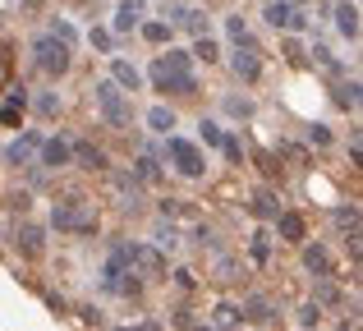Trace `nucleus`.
I'll use <instances>...</instances> for the list:
<instances>
[{
	"mask_svg": "<svg viewBox=\"0 0 363 331\" xmlns=\"http://www.w3.org/2000/svg\"><path fill=\"white\" fill-rule=\"evenodd\" d=\"M152 83L161 92H175V97H189L198 92V79H194V55L189 51H166L152 60Z\"/></svg>",
	"mask_w": 363,
	"mask_h": 331,
	"instance_id": "f257e3e1",
	"label": "nucleus"
},
{
	"mask_svg": "<svg viewBox=\"0 0 363 331\" xmlns=\"http://www.w3.org/2000/svg\"><path fill=\"white\" fill-rule=\"evenodd\" d=\"M33 64L46 74V79H60V74H69V64H74V46H65L60 37L42 33L33 42Z\"/></svg>",
	"mask_w": 363,
	"mask_h": 331,
	"instance_id": "f03ea898",
	"label": "nucleus"
},
{
	"mask_svg": "<svg viewBox=\"0 0 363 331\" xmlns=\"http://www.w3.org/2000/svg\"><path fill=\"white\" fill-rule=\"evenodd\" d=\"M51 225L55 230H69V235H92L97 230V212H92L88 198H65V203H55Z\"/></svg>",
	"mask_w": 363,
	"mask_h": 331,
	"instance_id": "7ed1b4c3",
	"label": "nucleus"
},
{
	"mask_svg": "<svg viewBox=\"0 0 363 331\" xmlns=\"http://www.w3.org/2000/svg\"><path fill=\"white\" fill-rule=\"evenodd\" d=\"M92 92H97V111H101V120H106L111 129H129V120H133L129 92H124V88H116L111 79H101Z\"/></svg>",
	"mask_w": 363,
	"mask_h": 331,
	"instance_id": "20e7f679",
	"label": "nucleus"
},
{
	"mask_svg": "<svg viewBox=\"0 0 363 331\" xmlns=\"http://www.w3.org/2000/svg\"><path fill=\"white\" fill-rule=\"evenodd\" d=\"M166 157L175 162V170H179V175H189V179H198V175L207 170L203 152H198V147L189 143V138H175V134H170V138H166Z\"/></svg>",
	"mask_w": 363,
	"mask_h": 331,
	"instance_id": "39448f33",
	"label": "nucleus"
},
{
	"mask_svg": "<svg viewBox=\"0 0 363 331\" xmlns=\"http://www.w3.org/2000/svg\"><path fill=\"white\" fill-rule=\"evenodd\" d=\"M124 258H129L133 276H161L166 271V253L152 249V244H124Z\"/></svg>",
	"mask_w": 363,
	"mask_h": 331,
	"instance_id": "423d86ee",
	"label": "nucleus"
},
{
	"mask_svg": "<svg viewBox=\"0 0 363 331\" xmlns=\"http://www.w3.org/2000/svg\"><path fill=\"white\" fill-rule=\"evenodd\" d=\"M262 18L272 28H290V33H303V28H308V14H299L290 0H272V5L262 9Z\"/></svg>",
	"mask_w": 363,
	"mask_h": 331,
	"instance_id": "0eeeda50",
	"label": "nucleus"
},
{
	"mask_svg": "<svg viewBox=\"0 0 363 331\" xmlns=\"http://www.w3.org/2000/svg\"><path fill=\"white\" fill-rule=\"evenodd\" d=\"M235 46H240V51H235V60H230V64H235V79L253 83L257 74H262V60H257V42H253V37H240Z\"/></svg>",
	"mask_w": 363,
	"mask_h": 331,
	"instance_id": "6e6552de",
	"label": "nucleus"
},
{
	"mask_svg": "<svg viewBox=\"0 0 363 331\" xmlns=\"http://www.w3.org/2000/svg\"><path fill=\"white\" fill-rule=\"evenodd\" d=\"M37 152H42V166H51V170L69 166V143H65V138H42Z\"/></svg>",
	"mask_w": 363,
	"mask_h": 331,
	"instance_id": "1a4fd4ad",
	"label": "nucleus"
},
{
	"mask_svg": "<svg viewBox=\"0 0 363 331\" xmlns=\"http://www.w3.org/2000/svg\"><path fill=\"white\" fill-rule=\"evenodd\" d=\"M18 249H23L28 258H42V253H46V230H42V225H33V221L18 225Z\"/></svg>",
	"mask_w": 363,
	"mask_h": 331,
	"instance_id": "9d476101",
	"label": "nucleus"
},
{
	"mask_svg": "<svg viewBox=\"0 0 363 331\" xmlns=\"http://www.w3.org/2000/svg\"><path fill=\"white\" fill-rule=\"evenodd\" d=\"M170 18H175V28H189V33L207 37V14H203V9H184V5H175V9H170Z\"/></svg>",
	"mask_w": 363,
	"mask_h": 331,
	"instance_id": "9b49d317",
	"label": "nucleus"
},
{
	"mask_svg": "<svg viewBox=\"0 0 363 331\" xmlns=\"http://www.w3.org/2000/svg\"><path fill=\"white\" fill-rule=\"evenodd\" d=\"M336 28H340V37H350V42L359 37V9H354V0H336Z\"/></svg>",
	"mask_w": 363,
	"mask_h": 331,
	"instance_id": "f8f14e48",
	"label": "nucleus"
},
{
	"mask_svg": "<svg viewBox=\"0 0 363 331\" xmlns=\"http://www.w3.org/2000/svg\"><path fill=\"white\" fill-rule=\"evenodd\" d=\"M143 23V0H120L116 9V33H133Z\"/></svg>",
	"mask_w": 363,
	"mask_h": 331,
	"instance_id": "ddd939ff",
	"label": "nucleus"
},
{
	"mask_svg": "<svg viewBox=\"0 0 363 331\" xmlns=\"http://www.w3.org/2000/svg\"><path fill=\"white\" fill-rule=\"evenodd\" d=\"M248 212H253L257 221H276V216H281V203H276V193L257 189V193H253V203H248Z\"/></svg>",
	"mask_w": 363,
	"mask_h": 331,
	"instance_id": "4468645a",
	"label": "nucleus"
},
{
	"mask_svg": "<svg viewBox=\"0 0 363 331\" xmlns=\"http://www.w3.org/2000/svg\"><path fill=\"white\" fill-rule=\"evenodd\" d=\"M111 83H116V88H124V92H138V83H143V74L133 69L129 60H116L111 64Z\"/></svg>",
	"mask_w": 363,
	"mask_h": 331,
	"instance_id": "2eb2a0df",
	"label": "nucleus"
},
{
	"mask_svg": "<svg viewBox=\"0 0 363 331\" xmlns=\"http://www.w3.org/2000/svg\"><path fill=\"white\" fill-rule=\"evenodd\" d=\"M69 162H83L88 170H106V152H101V147H92V143H74L69 147Z\"/></svg>",
	"mask_w": 363,
	"mask_h": 331,
	"instance_id": "dca6fc26",
	"label": "nucleus"
},
{
	"mask_svg": "<svg viewBox=\"0 0 363 331\" xmlns=\"http://www.w3.org/2000/svg\"><path fill=\"white\" fill-rule=\"evenodd\" d=\"M303 267H308L313 276H331V253L322 249V244H308V249H303Z\"/></svg>",
	"mask_w": 363,
	"mask_h": 331,
	"instance_id": "f3484780",
	"label": "nucleus"
},
{
	"mask_svg": "<svg viewBox=\"0 0 363 331\" xmlns=\"http://www.w3.org/2000/svg\"><path fill=\"white\" fill-rule=\"evenodd\" d=\"M37 143H42V138H37V134H23V138H14V143H9V162H14V166H28V162H33V152H37Z\"/></svg>",
	"mask_w": 363,
	"mask_h": 331,
	"instance_id": "a211bd4d",
	"label": "nucleus"
},
{
	"mask_svg": "<svg viewBox=\"0 0 363 331\" xmlns=\"http://www.w3.org/2000/svg\"><path fill=\"white\" fill-rule=\"evenodd\" d=\"M276 230H281V240H294V244H299L303 240V216L299 212H281V216H276Z\"/></svg>",
	"mask_w": 363,
	"mask_h": 331,
	"instance_id": "6ab92c4d",
	"label": "nucleus"
},
{
	"mask_svg": "<svg viewBox=\"0 0 363 331\" xmlns=\"http://www.w3.org/2000/svg\"><path fill=\"white\" fill-rule=\"evenodd\" d=\"M18 120H23V92H14V97L0 106V125H5V129H14Z\"/></svg>",
	"mask_w": 363,
	"mask_h": 331,
	"instance_id": "aec40b11",
	"label": "nucleus"
},
{
	"mask_svg": "<svg viewBox=\"0 0 363 331\" xmlns=\"http://www.w3.org/2000/svg\"><path fill=\"white\" fill-rule=\"evenodd\" d=\"M147 129H157V134L175 129V111H170V106H152L147 111Z\"/></svg>",
	"mask_w": 363,
	"mask_h": 331,
	"instance_id": "412c9836",
	"label": "nucleus"
},
{
	"mask_svg": "<svg viewBox=\"0 0 363 331\" xmlns=\"http://www.w3.org/2000/svg\"><path fill=\"white\" fill-rule=\"evenodd\" d=\"M189 55H198L203 64H212V60H221V46H216L212 37H198V42H194V51H189Z\"/></svg>",
	"mask_w": 363,
	"mask_h": 331,
	"instance_id": "4be33fe9",
	"label": "nucleus"
},
{
	"mask_svg": "<svg viewBox=\"0 0 363 331\" xmlns=\"http://www.w3.org/2000/svg\"><path fill=\"white\" fill-rule=\"evenodd\" d=\"M143 28V37H147V42H170V23H157V18H152V23H138Z\"/></svg>",
	"mask_w": 363,
	"mask_h": 331,
	"instance_id": "5701e85b",
	"label": "nucleus"
},
{
	"mask_svg": "<svg viewBox=\"0 0 363 331\" xmlns=\"http://www.w3.org/2000/svg\"><path fill=\"white\" fill-rule=\"evenodd\" d=\"M138 179H143V184H157V179H161L157 157H138Z\"/></svg>",
	"mask_w": 363,
	"mask_h": 331,
	"instance_id": "b1692460",
	"label": "nucleus"
},
{
	"mask_svg": "<svg viewBox=\"0 0 363 331\" xmlns=\"http://www.w3.org/2000/svg\"><path fill=\"white\" fill-rule=\"evenodd\" d=\"M336 101H340V106H345V111H354V106H359V83H354V79H350V83H340Z\"/></svg>",
	"mask_w": 363,
	"mask_h": 331,
	"instance_id": "393cba45",
	"label": "nucleus"
},
{
	"mask_svg": "<svg viewBox=\"0 0 363 331\" xmlns=\"http://www.w3.org/2000/svg\"><path fill=\"white\" fill-rule=\"evenodd\" d=\"M248 253H253V262H267V258H272V240H267V235H253Z\"/></svg>",
	"mask_w": 363,
	"mask_h": 331,
	"instance_id": "a878e982",
	"label": "nucleus"
},
{
	"mask_svg": "<svg viewBox=\"0 0 363 331\" xmlns=\"http://www.w3.org/2000/svg\"><path fill=\"white\" fill-rule=\"evenodd\" d=\"M235 322H240V308H235V304H221V308H216V327H221V331H230Z\"/></svg>",
	"mask_w": 363,
	"mask_h": 331,
	"instance_id": "bb28decb",
	"label": "nucleus"
},
{
	"mask_svg": "<svg viewBox=\"0 0 363 331\" xmlns=\"http://www.w3.org/2000/svg\"><path fill=\"white\" fill-rule=\"evenodd\" d=\"M299 322L308 327V331H313V327L322 322V304H318V299H313V304H303V308H299Z\"/></svg>",
	"mask_w": 363,
	"mask_h": 331,
	"instance_id": "cd10ccee",
	"label": "nucleus"
},
{
	"mask_svg": "<svg viewBox=\"0 0 363 331\" xmlns=\"http://www.w3.org/2000/svg\"><path fill=\"white\" fill-rule=\"evenodd\" d=\"M272 318V304L267 299H248V322H267Z\"/></svg>",
	"mask_w": 363,
	"mask_h": 331,
	"instance_id": "c85d7f7f",
	"label": "nucleus"
},
{
	"mask_svg": "<svg viewBox=\"0 0 363 331\" xmlns=\"http://www.w3.org/2000/svg\"><path fill=\"white\" fill-rule=\"evenodd\" d=\"M120 198H124V207H138V175L120 179Z\"/></svg>",
	"mask_w": 363,
	"mask_h": 331,
	"instance_id": "c756f323",
	"label": "nucleus"
},
{
	"mask_svg": "<svg viewBox=\"0 0 363 331\" xmlns=\"http://www.w3.org/2000/svg\"><path fill=\"white\" fill-rule=\"evenodd\" d=\"M175 244H179V235H175V225H161V230H157V249H161V253H166V249H175Z\"/></svg>",
	"mask_w": 363,
	"mask_h": 331,
	"instance_id": "7c9ffc66",
	"label": "nucleus"
},
{
	"mask_svg": "<svg viewBox=\"0 0 363 331\" xmlns=\"http://www.w3.org/2000/svg\"><path fill=\"white\" fill-rule=\"evenodd\" d=\"M221 152L230 157V162H244V147H240V138H230V134H221Z\"/></svg>",
	"mask_w": 363,
	"mask_h": 331,
	"instance_id": "2f4dec72",
	"label": "nucleus"
},
{
	"mask_svg": "<svg viewBox=\"0 0 363 331\" xmlns=\"http://www.w3.org/2000/svg\"><path fill=\"white\" fill-rule=\"evenodd\" d=\"M37 111H42V116H55V111H60V97H55V92H42V97H37Z\"/></svg>",
	"mask_w": 363,
	"mask_h": 331,
	"instance_id": "473e14b6",
	"label": "nucleus"
},
{
	"mask_svg": "<svg viewBox=\"0 0 363 331\" xmlns=\"http://www.w3.org/2000/svg\"><path fill=\"white\" fill-rule=\"evenodd\" d=\"M336 225H350V230H359V207H340V212H336Z\"/></svg>",
	"mask_w": 363,
	"mask_h": 331,
	"instance_id": "72a5a7b5",
	"label": "nucleus"
},
{
	"mask_svg": "<svg viewBox=\"0 0 363 331\" xmlns=\"http://www.w3.org/2000/svg\"><path fill=\"white\" fill-rule=\"evenodd\" d=\"M198 129H203V143H216V147H221V125H212V120H203Z\"/></svg>",
	"mask_w": 363,
	"mask_h": 331,
	"instance_id": "f704fd0d",
	"label": "nucleus"
},
{
	"mask_svg": "<svg viewBox=\"0 0 363 331\" xmlns=\"http://www.w3.org/2000/svg\"><path fill=\"white\" fill-rule=\"evenodd\" d=\"M225 33H230V37H235V42H240V37H248V28H244V18H240V14H230V18H225Z\"/></svg>",
	"mask_w": 363,
	"mask_h": 331,
	"instance_id": "c9c22d12",
	"label": "nucleus"
},
{
	"mask_svg": "<svg viewBox=\"0 0 363 331\" xmlns=\"http://www.w3.org/2000/svg\"><path fill=\"white\" fill-rule=\"evenodd\" d=\"M51 37H60L65 46H74V42H79V33H74L69 23H55V28H51Z\"/></svg>",
	"mask_w": 363,
	"mask_h": 331,
	"instance_id": "e433bc0d",
	"label": "nucleus"
},
{
	"mask_svg": "<svg viewBox=\"0 0 363 331\" xmlns=\"http://www.w3.org/2000/svg\"><path fill=\"white\" fill-rule=\"evenodd\" d=\"M92 46H97V51H111V33H106V28H97V33H92Z\"/></svg>",
	"mask_w": 363,
	"mask_h": 331,
	"instance_id": "4c0bfd02",
	"label": "nucleus"
},
{
	"mask_svg": "<svg viewBox=\"0 0 363 331\" xmlns=\"http://www.w3.org/2000/svg\"><path fill=\"white\" fill-rule=\"evenodd\" d=\"M225 106H230L235 116H253V106H248V101H240V97H230V101H225Z\"/></svg>",
	"mask_w": 363,
	"mask_h": 331,
	"instance_id": "58836bf2",
	"label": "nucleus"
},
{
	"mask_svg": "<svg viewBox=\"0 0 363 331\" xmlns=\"http://www.w3.org/2000/svg\"><path fill=\"white\" fill-rule=\"evenodd\" d=\"M116 331H157V327H116Z\"/></svg>",
	"mask_w": 363,
	"mask_h": 331,
	"instance_id": "ea45409f",
	"label": "nucleus"
},
{
	"mask_svg": "<svg viewBox=\"0 0 363 331\" xmlns=\"http://www.w3.org/2000/svg\"><path fill=\"white\" fill-rule=\"evenodd\" d=\"M340 331H354V327H350V322H345V327H340Z\"/></svg>",
	"mask_w": 363,
	"mask_h": 331,
	"instance_id": "a19ab883",
	"label": "nucleus"
}]
</instances>
